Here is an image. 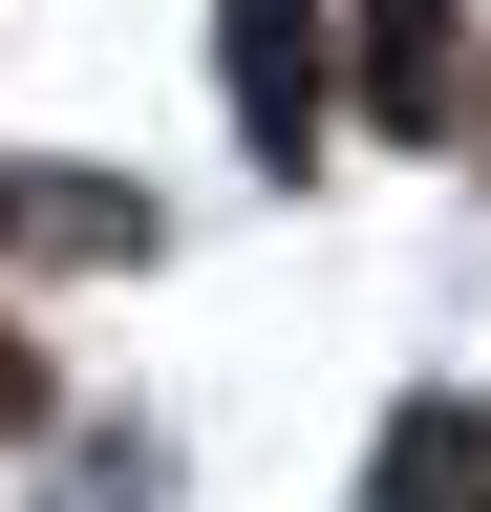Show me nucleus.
<instances>
[{
	"label": "nucleus",
	"instance_id": "nucleus-1",
	"mask_svg": "<svg viewBox=\"0 0 491 512\" xmlns=\"http://www.w3.org/2000/svg\"><path fill=\"white\" fill-rule=\"evenodd\" d=\"M214 86H235L257 150H299V128H321V0H235V22H214Z\"/></svg>",
	"mask_w": 491,
	"mask_h": 512
},
{
	"label": "nucleus",
	"instance_id": "nucleus-2",
	"mask_svg": "<svg viewBox=\"0 0 491 512\" xmlns=\"http://www.w3.org/2000/svg\"><path fill=\"white\" fill-rule=\"evenodd\" d=\"M449 86H470V0H385V43H363V107H385V128H449Z\"/></svg>",
	"mask_w": 491,
	"mask_h": 512
},
{
	"label": "nucleus",
	"instance_id": "nucleus-3",
	"mask_svg": "<svg viewBox=\"0 0 491 512\" xmlns=\"http://www.w3.org/2000/svg\"><path fill=\"white\" fill-rule=\"evenodd\" d=\"M385 512H491V406H406L385 427Z\"/></svg>",
	"mask_w": 491,
	"mask_h": 512
},
{
	"label": "nucleus",
	"instance_id": "nucleus-4",
	"mask_svg": "<svg viewBox=\"0 0 491 512\" xmlns=\"http://www.w3.org/2000/svg\"><path fill=\"white\" fill-rule=\"evenodd\" d=\"M22 406H43V363H22V342H0V427H22Z\"/></svg>",
	"mask_w": 491,
	"mask_h": 512
}]
</instances>
